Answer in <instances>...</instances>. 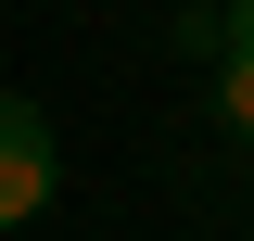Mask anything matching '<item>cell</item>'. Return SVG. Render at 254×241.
I'll return each mask as SVG.
<instances>
[{
	"label": "cell",
	"mask_w": 254,
	"mask_h": 241,
	"mask_svg": "<svg viewBox=\"0 0 254 241\" xmlns=\"http://www.w3.org/2000/svg\"><path fill=\"white\" fill-rule=\"evenodd\" d=\"M51 178H64V152H51V115L0 89V229H26V216L51 203Z\"/></svg>",
	"instance_id": "cell-1"
},
{
	"label": "cell",
	"mask_w": 254,
	"mask_h": 241,
	"mask_svg": "<svg viewBox=\"0 0 254 241\" xmlns=\"http://www.w3.org/2000/svg\"><path fill=\"white\" fill-rule=\"evenodd\" d=\"M216 115L254 140V63H242V51H216Z\"/></svg>",
	"instance_id": "cell-2"
},
{
	"label": "cell",
	"mask_w": 254,
	"mask_h": 241,
	"mask_svg": "<svg viewBox=\"0 0 254 241\" xmlns=\"http://www.w3.org/2000/svg\"><path fill=\"white\" fill-rule=\"evenodd\" d=\"M216 51H242V63H254V0H216Z\"/></svg>",
	"instance_id": "cell-3"
}]
</instances>
